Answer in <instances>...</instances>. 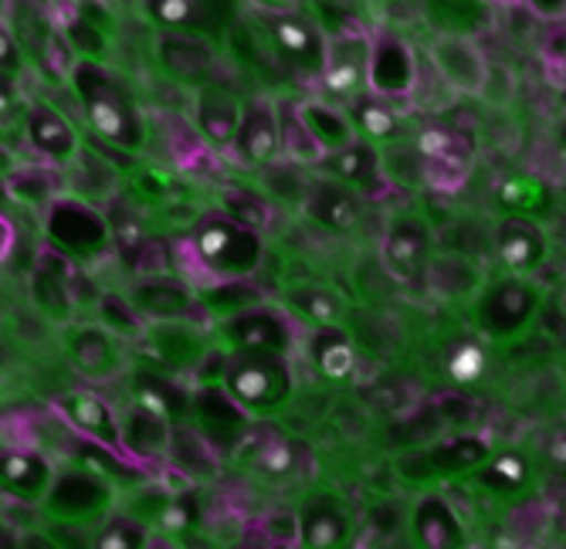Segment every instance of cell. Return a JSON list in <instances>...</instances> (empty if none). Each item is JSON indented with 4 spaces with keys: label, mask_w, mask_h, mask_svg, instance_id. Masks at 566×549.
I'll return each instance as SVG.
<instances>
[{
    "label": "cell",
    "mask_w": 566,
    "mask_h": 549,
    "mask_svg": "<svg viewBox=\"0 0 566 549\" xmlns=\"http://www.w3.org/2000/svg\"><path fill=\"white\" fill-rule=\"evenodd\" d=\"M106 498H109V485L82 468V472H69L55 482V488H51V509L78 519V516L98 513L106 506Z\"/></svg>",
    "instance_id": "obj_19"
},
{
    "label": "cell",
    "mask_w": 566,
    "mask_h": 549,
    "mask_svg": "<svg viewBox=\"0 0 566 549\" xmlns=\"http://www.w3.org/2000/svg\"><path fill=\"white\" fill-rule=\"evenodd\" d=\"M421 157L428 167V177L441 190L461 187V180L469 177L472 167V139L461 136L454 126H434L421 136Z\"/></svg>",
    "instance_id": "obj_7"
},
{
    "label": "cell",
    "mask_w": 566,
    "mask_h": 549,
    "mask_svg": "<svg viewBox=\"0 0 566 549\" xmlns=\"http://www.w3.org/2000/svg\"><path fill=\"white\" fill-rule=\"evenodd\" d=\"M292 306H295V313L316 319L319 326H336V319L343 313V303L323 285H308V288L292 292Z\"/></svg>",
    "instance_id": "obj_38"
},
{
    "label": "cell",
    "mask_w": 566,
    "mask_h": 549,
    "mask_svg": "<svg viewBox=\"0 0 566 549\" xmlns=\"http://www.w3.org/2000/svg\"><path fill=\"white\" fill-rule=\"evenodd\" d=\"M292 390V377L282 357L269 353H234L224 363V393L241 411H272Z\"/></svg>",
    "instance_id": "obj_3"
},
{
    "label": "cell",
    "mask_w": 566,
    "mask_h": 549,
    "mask_svg": "<svg viewBox=\"0 0 566 549\" xmlns=\"http://www.w3.org/2000/svg\"><path fill=\"white\" fill-rule=\"evenodd\" d=\"M24 68V52L21 41L8 24H0V78H14Z\"/></svg>",
    "instance_id": "obj_42"
},
{
    "label": "cell",
    "mask_w": 566,
    "mask_h": 549,
    "mask_svg": "<svg viewBox=\"0 0 566 549\" xmlns=\"http://www.w3.org/2000/svg\"><path fill=\"white\" fill-rule=\"evenodd\" d=\"M48 228H51V237L72 247V252H92L95 244L106 241V224H102V218H95L88 208L75 201H62L51 208Z\"/></svg>",
    "instance_id": "obj_18"
},
{
    "label": "cell",
    "mask_w": 566,
    "mask_h": 549,
    "mask_svg": "<svg viewBox=\"0 0 566 549\" xmlns=\"http://www.w3.org/2000/svg\"><path fill=\"white\" fill-rule=\"evenodd\" d=\"M28 139H31V146L38 149V154L59 160V163L75 157V146H78L72 123L51 106H31V113H28Z\"/></svg>",
    "instance_id": "obj_20"
},
{
    "label": "cell",
    "mask_w": 566,
    "mask_h": 549,
    "mask_svg": "<svg viewBox=\"0 0 566 549\" xmlns=\"http://www.w3.org/2000/svg\"><path fill=\"white\" fill-rule=\"evenodd\" d=\"M14 106V85L11 78H0V119H4Z\"/></svg>",
    "instance_id": "obj_44"
},
{
    "label": "cell",
    "mask_w": 566,
    "mask_h": 549,
    "mask_svg": "<svg viewBox=\"0 0 566 549\" xmlns=\"http://www.w3.org/2000/svg\"><path fill=\"white\" fill-rule=\"evenodd\" d=\"M160 62L180 82H203L214 68V52L200 34H174L160 38Z\"/></svg>",
    "instance_id": "obj_16"
},
{
    "label": "cell",
    "mask_w": 566,
    "mask_h": 549,
    "mask_svg": "<svg viewBox=\"0 0 566 549\" xmlns=\"http://www.w3.org/2000/svg\"><path fill=\"white\" fill-rule=\"evenodd\" d=\"M279 126H282V149H289L292 160H302V163H319L323 160L319 146L313 142V136H308V129L302 123L298 106L285 103L279 109Z\"/></svg>",
    "instance_id": "obj_36"
},
{
    "label": "cell",
    "mask_w": 566,
    "mask_h": 549,
    "mask_svg": "<svg viewBox=\"0 0 566 549\" xmlns=\"http://www.w3.org/2000/svg\"><path fill=\"white\" fill-rule=\"evenodd\" d=\"M428 282L434 292L441 295H465L475 282H479V272L458 255H438L428 262Z\"/></svg>",
    "instance_id": "obj_34"
},
{
    "label": "cell",
    "mask_w": 566,
    "mask_h": 549,
    "mask_svg": "<svg viewBox=\"0 0 566 549\" xmlns=\"http://www.w3.org/2000/svg\"><path fill=\"white\" fill-rule=\"evenodd\" d=\"M146 11L174 34H200V28L214 18V4H193V0H149Z\"/></svg>",
    "instance_id": "obj_30"
},
{
    "label": "cell",
    "mask_w": 566,
    "mask_h": 549,
    "mask_svg": "<svg viewBox=\"0 0 566 549\" xmlns=\"http://www.w3.org/2000/svg\"><path fill=\"white\" fill-rule=\"evenodd\" d=\"M146 529L129 516H109L95 532V549H143Z\"/></svg>",
    "instance_id": "obj_39"
},
{
    "label": "cell",
    "mask_w": 566,
    "mask_h": 549,
    "mask_svg": "<svg viewBox=\"0 0 566 549\" xmlns=\"http://www.w3.org/2000/svg\"><path fill=\"white\" fill-rule=\"evenodd\" d=\"M133 387L139 393V404L164 414L167 421H184L190 414V408H193L187 390H180L177 383H170V380H164L157 373H139Z\"/></svg>",
    "instance_id": "obj_28"
},
{
    "label": "cell",
    "mask_w": 566,
    "mask_h": 549,
    "mask_svg": "<svg viewBox=\"0 0 566 549\" xmlns=\"http://www.w3.org/2000/svg\"><path fill=\"white\" fill-rule=\"evenodd\" d=\"M549 465H553L559 475H566V431L556 434V437L549 441Z\"/></svg>",
    "instance_id": "obj_43"
},
{
    "label": "cell",
    "mask_w": 566,
    "mask_h": 549,
    "mask_svg": "<svg viewBox=\"0 0 566 549\" xmlns=\"http://www.w3.org/2000/svg\"><path fill=\"white\" fill-rule=\"evenodd\" d=\"M143 549H177V546H174V542H164V539H160V542H146Z\"/></svg>",
    "instance_id": "obj_47"
},
{
    "label": "cell",
    "mask_w": 566,
    "mask_h": 549,
    "mask_svg": "<svg viewBox=\"0 0 566 549\" xmlns=\"http://www.w3.org/2000/svg\"><path fill=\"white\" fill-rule=\"evenodd\" d=\"M302 542L305 549H336L346 536V519L333 498H316L302 513Z\"/></svg>",
    "instance_id": "obj_25"
},
{
    "label": "cell",
    "mask_w": 566,
    "mask_h": 549,
    "mask_svg": "<svg viewBox=\"0 0 566 549\" xmlns=\"http://www.w3.org/2000/svg\"><path fill=\"white\" fill-rule=\"evenodd\" d=\"M313 363L326 380H346L356 367V349L339 326H323L313 339Z\"/></svg>",
    "instance_id": "obj_27"
},
{
    "label": "cell",
    "mask_w": 566,
    "mask_h": 549,
    "mask_svg": "<svg viewBox=\"0 0 566 549\" xmlns=\"http://www.w3.org/2000/svg\"><path fill=\"white\" fill-rule=\"evenodd\" d=\"M302 113V123L308 129V136H313V142L319 146V154L329 157L336 154V149H343L346 142H353V123L346 116H339L336 109L323 106V103H305L298 106Z\"/></svg>",
    "instance_id": "obj_26"
},
{
    "label": "cell",
    "mask_w": 566,
    "mask_h": 549,
    "mask_svg": "<svg viewBox=\"0 0 566 549\" xmlns=\"http://www.w3.org/2000/svg\"><path fill=\"white\" fill-rule=\"evenodd\" d=\"M533 309H536V288L520 278H509L485 292L479 306V326L482 332L502 339V336L520 332L526 319L533 316Z\"/></svg>",
    "instance_id": "obj_8"
},
{
    "label": "cell",
    "mask_w": 566,
    "mask_h": 549,
    "mask_svg": "<svg viewBox=\"0 0 566 549\" xmlns=\"http://www.w3.org/2000/svg\"><path fill=\"white\" fill-rule=\"evenodd\" d=\"M0 204H4V187H0Z\"/></svg>",
    "instance_id": "obj_48"
},
{
    "label": "cell",
    "mask_w": 566,
    "mask_h": 549,
    "mask_svg": "<svg viewBox=\"0 0 566 549\" xmlns=\"http://www.w3.org/2000/svg\"><path fill=\"white\" fill-rule=\"evenodd\" d=\"M431 59H434V68L441 72V78L465 95H479L489 82V62L472 38H461V34L438 38L431 44Z\"/></svg>",
    "instance_id": "obj_9"
},
{
    "label": "cell",
    "mask_w": 566,
    "mask_h": 549,
    "mask_svg": "<svg viewBox=\"0 0 566 549\" xmlns=\"http://www.w3.org/2000/svg\"><path fill=\"white\" fill-rule=\"evenodd\" d=\"M295 441H269L262 447V458H259V468L269 472V475H282V472H292L295 468Z\"/></svg>",
    "instance_id": "obj_41"
},
{
    "label": "cell",
    "mask_w": 566,
    "mask_h": 549,
    "mask_svg": "<svg viewBox=\"0 0 566 549\" xmlns=\"http://www.w3.org/2000/svg\"><path fill=\"white\" fill-rule=\"evenodd\" d=\"M211 306L238 316L251 306H262V295L254 292L248 282H218V292H211Z\"/></svg>",
    "instance_id": "obj_40"
},
{
    "label": "cell",
    "mask_w": 566,
    "mask_h": 549,
    "mask_svg": "<svg viewBox=\"0 0 566 549\" xmlns=\"http://www.w3.org/2000/svg\"><path fill=\"white\" fill-rule=\"evenodd\" d=\"M59 411L78 434L92 437L95 444L106 447V452L123 447V424L116 421V414L109 411V404L102 401V397L88 390H72L59 401Z\"/></svg>",
    "instance_id": "obj_13"
},
{
    "label": "cell",
    "mask_w": 566,
    "mask_h": 549,
    "mask_svg": "<svg viewBox=\"0 0 566 549\" xmlns=\"http://www.w3.org/2000/svg\"><path fill=\"white\" fill-rule=\"evenodd\" d=\"M479 478H482V485H489V488H495V492H512V488H520V485L530 478V465H526L523 455L505 452V455L489 458V462L479 468Z\"/></svg>",
    "instance_id": "obj_37"
},
{
    "label": "cell",
    "mask_w": 566,
    "mask_h": 549,
    "mask_svg": "<svg viewBox=\"0 0 566 549\" xmlns=\"http://www.w3.org/2000/svg\"><path fill=\"white\" fill-rule=\"evenodd\" d=\"M0 482L11 492L34 495L48 482V465L31 452H11L8 447V452H0Z\"/></svg>",
    "instance_id": "obj_32"
},
{
    "label": "cell",
    "mask_w": 566,
    "mask_h": 549,
    "mask_svg": "<svg viewBox=\"0 0 566 549\" xmlns=\"http://www.w3.org/2000/svg\"><path fill=\"white\" fill-rule=\"evenodd\" d=\"M0 549H4V536H0Z\"/></svg>",
    "instance_id": "obj_49"
},
{
    "label": "cell",
    "mask_w": 566,
    "mask_h": 549,
    "mask_svg": "<svg viewBox=\"0 0 566 549\" xmlns=\"http://www.w3.org/2000/svg\"><path fill=\"white\" fill-rule=\"evenodd\" d=\"M367 59H370V38H364V34L326 38V68H323L326 85L349 98L364 95L367 92Z\"/></svg>",
    "instance_id": "obj_10"
},
{
    "label": "cell",
    "mask_w": 566,
    "mask_h": 549,
    "mask_svg": "<svg viewBox=\"0 0 566 549\" xmlns=\"http://www.w3.org/2000/svg\"><path fill=\"white\" fill-rule=\"evenodd\" d=\"M269 38L282 62H289L298 72L323 75L326 68V38L313 21L302 14H272L269 18Z\"/></svg>",
    "instance_id": "obj_5"
},
{
    "label": "cell",
    "mask_w": 566,
    "mask_h": 549,
    "mask_svg": "<svg viewBox=\"0 0 566 549\" xmlns=\"http://www.w3.org/2000/svg\"><path fill=\"white\" fill-rule=\"evenodd\" d=\"M72 353H75L78 370L88 373V377H102V373L116 370V346H113V339L102 329H82L75 336Z\"/></svg>",
    "instance_id": "obj_33"
},
{
    "label": "cell",
    "mask_w": 566,
    "mask_h": 549,
    "mask_svg": "<svg viewBox=\"0 0 566 549\" xmlns=\"http://www.w3.org/2000/svg\"><path fill=\"white\" fill-rule=\"evenodd\" d=\"M305 208L319 224H326L333 231H343L359 218V197H356V190H349V187H343L336 180H326V183L313 187Z\"/></svg>",
    "instance_id": "obj_24"
},
{
    "label": "cell",
    "mask_w": 566,
    "mask_h": 549,
    "mask_svg": "<svg viewBox=\"0 0 566 549\" xmlns=\"http://www.w3.org/2000/svg\"><path fill=\"white\" fill-rule=\"evenodd\" d=\"M418 85V62L410 44L390 31L370 38V59H367V92L377 98H397L410 95Z\"/></svg>",
    "instance_id": "obj_4"
},
{
    "label": "cell",
    "mask_w": 566,
    "mask_h": 549,
    "mask_svg": "<svg viewBox=\"0 0 566 549\" xmlns=\"http://www.w3.org/2000/svg\"><path fill=\"white\" fill-rule=\"evenodd\" d=\"M72 75L88 126L119 149H139L146 139V126L129 88L92 59H82Z\"/></svg>",
    "instance_id": "obj_1"
},
{
    "label": "cell",
    "mask_w": 566,
    "mask_h": 549,
    "mask_svg": "<svg viewBox=\"0 0 566 549\" xmlns=\"http://www.w3.org/2000/svg\"><path fill=\"white\" fill-rule=\"evenodd\" d=\"M11 252V224L0 218V258Z\"/></svg>",
    "instance_id": "obj_45"
},
{
    "label": "cell",
    "mask_w": 566,
    "mask_h": 549,
    "mask_svg": "<svg viewBox=\"0 0 566 549\" xmlns=\"http://www.w3.org/2000/svg\"><path fill=\"white\" fill-rule=\"evenodd\" d=\"M234 154L244 163H272L282 149V126L279 109L269 103H251L241 109L238 136H234Z\"/></svg>",
    "instance_id": "obj_12"
},
{
    "label": "cell",
    "mask_w": 566,
    "mask_h": 549,
    "mask_svg": "<svg viewBox=\"0 0 566 549\" xmlns=\"http://www.w3.org/2000/svg\"><path fill=\"white\" fill-rule=\"evenodd\" d=\"M224 339L231 342L234 353H269V357H285L292 342L289 326L279 313L265 306H251L238 316H228L221 326Z\"/></svg>",
    "instance_id": "obj_6"
},
{
    "label": "cell",
    "mask_w": 566,
    "mask_h": 549,
    "mask_svg": "<svg viewBox=\"0 0 566 549\" xmlns=\"http://www.w3.org/2000/svg\"><path fill=\"white\" fill-rule=\"evenodd\" d=\"M495 252L512 272H533L546 262V234L533 218L512 214L495 228Z\"/></svg>",
    "instance_id": "obj_14"
},
{
    "label": "cell",
    "mask_w": 566,
    "mask_h": 549,
    "mask_svg": "<svg viewBox=\"0 0 566 549\" xmlns=\"http://www.w3.org/2000/svg\"><path fill=\"white\" fill-rule=\"evenodd\" d=\"M319 163H323V170L336 183H343V187L353 190V187H364V183H370L377 177L380 154H377V146H370L367 139H353L343 149H336V154L323 157Z\"/></svg>",
    "instance_id": "obj_21"
},
{
    "label": "cell",
    "mask_w": 566,
    "mask_h": 549,
    "mask_svg": "<svg viewBox=\"0 0 566 549\" xmlns=\"http://www.w3.org/2000/svg\"><path fill=\"white\" fill-rule=\"evenodd\" d=\"M349 123L367 136V142H390L397 136V129H400L394 109L384 103V98H377L374 92L349 98Z\"/></svg>",
    "instance_id": "obj_29"
},
{
    "label": "cell",
    "mask_w": 566,
    "mask_h": 549,
    "mask_svg": "<svg viewBox=\"0 0 566 549\" xmlns=\"http://www.w3.org/2000/svg\"><path fill=\"white\" fill-rule=\"evenodd\" d=\"M133 306L157 319H184L193 309V298L190 288L180 285L177 278H153L133 292Z\"/></svg>",
    "instance_id": "obj_22"
},
{
    "label": "cell",
    "mask_w": 566,
    "mask_h": 549,
    "mask_svg": "<svg viewBox=\"0 0 566 549\" xmlns=\"http://www.w3.org/2000/svg\"><path fill=\"white\" fill-rule=\"evenodd\" d=\"M241 123V103L228 85H208L197 98V126L214 146H231Z\"/></svg>",
    "instance_id": "obj_15"
},
{
    "label": "cell",
    "mask_w": 566,
    "mask_h": 549,
    "mask_svg": "<svg viewBox=\"0 0 566 549\" xmlns=\"http://www.w3.org/2000/svg\"><path fill=\"white\" fill-rule=\"evenodd\" d=\"M428 244L431 234L424 221L418 218H397L384 237V265L394 278L400 282H415L428 272Z\"/></svg>",
    "instance_id": "obj_11"
},
{
    "label": "cell",
    "mask_w": 566,
    "mask_h": 549,
    "mask_svg": "<svg viewBox=\"0 0 566 549\" xmlns=\"http://www.w3.org/2000/svg\"><path fill=\"white\" fill-rule=\"evenodd\" d=\"M489 349L479 339H461L451 357H448V373L458 387H475L489 373Z\"/></svg>",
    "instance_id": "obj_35"
},
{
    "label": "cell",
    "mask_w": 566,
    "mask_h": 549,
    "mask_svg": "<svg viewBox=\"0 0 566 549\" xmlns=\"http://www.w3.org/2000/svg\"><path fill=\"white\" fill-rule=\"evenodd\" d=\"M170 421L143 404H136L129 411V421L123 424V444H129V452H136L139 458L164 455L170 447Z\"/></svg>",
    "instance_id": "obj_23"
},
{
    "label": "cell",
    "mask_w": 566,
    "mask_h": 549,
    "mask_svg": "<svg viewBox=\"0 0 566 549\" xmlns=\"http://www.w3.org/2000/svg\"><path fill=\"white\" fill-rule=\"evenodd\" d=\"M197 262L224 282H244L262 262V241L251 228L238 224L224 211L203 214L190 234Z\"/></svg>",
    "instance_id": "obj_2"
},
{
    "label": "cell",
    "mask_w": 566,
    "mask_h": 549,
    "mask_svg": "<svg viewBox=\"0 0 566 549\" xmlns=\"http://www.w3.org/2000/svg\"><path fill=\"white\" fill-rule=\"evenodd\" d=\"M415 536L421 549H461L465 546V529L441 495H424L415 509Z\"/></svg>",
    "instance_id": "obj_17"
},
{
    "label": "cell",
    "mask_w": 566,
    "mask_h": 549,
    "mask_svg": "<svg viewBox=\"0 0 566 549\" xmlns=\"http://www.w3.org/2000/svg\"><path fill=\"white\" fill-rule=\"evenodd\" d=\"M428 462L441 472V475H458L469 468H482L489 462V444L482 437H458V441H444L434 452H428Z\"/></svg>",
    "instance_id": "obj_31"
},
{
    "label": "cell",
    "mask_w": 566,
    "mask_h": 549,
    "mask_svg": "<svg viewBox=\"0 0 566 549\" xmlns=\"http://www.w3.org/2000/svg\"><path fill=\"white\" fill-rule=\"evenodd\" d=\"M24 549H59V546L51 542L48 536H31V539L24 542Z\"/></svg>",
    "instance_id": "obj_46"
}]
</instances>
